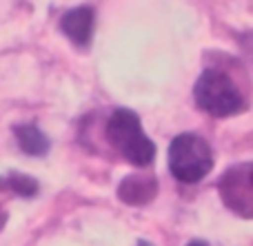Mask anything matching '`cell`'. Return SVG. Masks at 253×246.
Instances as JSON below:
<instances>
[{"mask_svg":"<svg viewBox=\"0 0 253 246\" xmlns=\"http://www.w3.org/2000/svg\"><path fill=\"white\" fill-rule=\"evenodd\" d=\"M107 138L111 146L135 167H149L156 158V144L144 136L138 113L131 109H116L107 122Z\"/></svg>","mask_w":253,"mask_h":246,"instance_id":"6da1fadb","label":"cell"},{"mask_svg":"<svg viewBox=\"0 0 253 246\" xmlns=\"http://www.w3.org/2000/svg\"><path fill=\"white\" fill-rule=\"evenodd\" d=\"M196 105L202 111L215 118H229L245 111L247 102L238 84L227 73L218 69H207L200 73L196 87H193Z\"/></svg>","mask_w":253,"mask_h":246,"instance_id":"7a4b0ae2","label":"cell"},{"mask_svg":"<svg viewBox=\"0 0 253 246\" xmlns=\"http://www.w3.org/2000/svg\"><path fill=\"white\" fill-rule=\"evenodd\" d=\"M213 169V151L205 138L182 133L169 146V171L178 182L196 184L205 180Z\"/></svg>","mask_w":253,"mask_h":246,"instance_id":"3957f363","label":"cell"},{"mask_svg":"<svg viewBox=\"0 0 253 246\" xmlns=\"http://www.w3.org/2000/svg\"><path fill=\"white\" fill-rule=\"evenodd\" d=\"M218 191L222 195V202L240 217L249 220L253 215V177L251 164H238L231 167L218 182Z\"/></svg>","mask_w":253,"mask_h":246,"instance_id":"277c9868","label":"cell"},{"mask_svg":"<svg viewBox=\"0 0 253 246\" xmlns=\"http://www.w3.org/2000/svg\"><path fill=\"white\" fill-rule=\"evenodd\" d=\"M158 193V180L151 173H133L126 176L118 186V198L131 207L149 204Z\"/></svg>","mask_w":253,"mask_h":246,"instance_id":"5b68a950","label":"cell"},{"mask_svg":"<svg viewBox=\"0 0 253 246\" xmlns=\"http://www.w3.org/2000/svg\"><path fill=\"white\" fill-rule=\"evenodd\" d=\"M93 20L96 16H93L91 7H76L60 18V29L74 44L87 47L93 34Z\"/></svg>","mask_w":253,"mask_h":246,"instance_id":"8992f818","label":"cell"},{"mask_svg":"<svg viewBox=\"0 0 253 246\" xmlns=\"http://www.w3.org/2000/svg\"><path fill=\"white\" fill-rule=\"evenodd\" d=\"M16 133L18 146L25 151L27 155H34V158H40V155H47L49 151V138L40 131L36 124H18L13 129Z\"/></svg>","mask_w":253,"mask_h":246,"instance_id":"52a82bcc","label":"cell"},{"mask_svg":"<svg viewBox=\"0 0 253 246\" xmlns=\"http://www.w3.org/2000/svg\"><path fill=\"white\" fill-rule=\"evenodd\" d=\"M0 189L11 191L16 195H22V198H34L38 193V180H34L31 176H25V173H7V176L0 177Z\"/></svg>","mask_w":253,"mask_h":246,"instance_id":"ba28073f","label":"cell"},{"mask_svg":"<svg viewBox=\"0 0 253 246\" xmlns=\"http://www.w3.org/2000/svg\"><path fill=\"white\" fill-rule=\"evenodd\" d=\"M187 246H209L207 242H202V240H193V242H189Z\"/></svg>","mask_w":253,"mask_h":246,"instance_id":"9c48e42d","label":"cell"},{"mask_svg":"<svg viewBox=\"0 0 253 246\" xmlns=\"http://www.w3.org/2000/svg\"><path fill=\"white\" fill-rule=\"evenodd\" d=\"M138 246H153V244H151V242H144V240H140Z\"/></svg>","mask_w":253,"mask_h":246,"instance_id":"30bf717a","label":"cell"},{"mask_svg":"<svg viewBox=\"0 0 253 246\" xmlns=\"http://www.w3.org/2000/svg\"><path fill=\"white\" fill-rule=\"evenodd\" d=\"M2 220H4V217H2V211H0V224H2Z\"/></svg>","mask_w":253,"mask_h":246,"instance_id":"8fae6325","label":"cell"}]
</instances>
